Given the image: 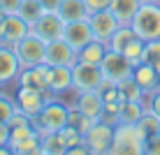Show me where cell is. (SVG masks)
<instances>
[{"instance_id": "cell-1", "label": "cell", "mask_w": 160, "mask_h": 155, "mask_svg": "<svg viewBox=\"0 0 160 155\" xmlns=\"http://www.w3.org/2000/svg\"><path fill=\"white\" fill-rule=\"evenodd\" d=\"M130 28L139 40H160V2H146L139 5Z\"/></svg>"}, {"instance_id": "cell-2", "label": "cell", "mask_w": 160, "mask_h": 155, "mask_svg": "<svg viewBox=\"0 0 160 155\" xmlns=\"http://www.w3.org/2000/svg\"><path fill=\"white\" fill-rule=\"evenodd\" d=\"M144 134L137 125L116 123L114 125V143L109 153H123V155H142L144 153Z\"/></svg>"}, {"instance_id": "cell-3", "label": "cell", "mask_w": 160, "mask_h": 155, "mask_svg": "<svg viewBox=\"0 0 160 155\" xmlns=\"http://www.w3.org/2000/svg\"><path fill=\"white\" fill-rule=\"evenodd\" d=\"M68 114H70V107H65L63 102L58 99H49L44 104V109L32 118V125L37 127L40 134H47V132H58L68 125Z\"/></svg>"}, {"instance_id": "cell-4", "label": "cell", "mask_w": 160, "mask_h": 155, "mask_svg": "<svg viewBox=\"0 0 160 155\" xmlns=\"http://www.w3.org/2000/svg\"><path fill=\"white\" fill-rule=\"evenodd\" d=\"M40 132H37L35 125H19V127H9V151L14 155H35L42 153L40 146Z\"/></svg>"}, {"instance_id": "cell-5", "label": "cell", "mask_w": 160, "mask_h": 155, "mask_svg": "<svg viewBox=\"0 0 160 155\" xmlns=\"http://www.w3.org/2000/svg\"><path fill=\"white\" fill-rule=\"evenodd\" d=\"M14 51L19 56L21 70L23 67H35V65H42L47 60V42L42 37H37L35 32H28L19 44H14Z\"/></svg>"}, {"instance_id": "cell-6", "label": "cell", "mask_w": 160, "mask_h": 155, "mask_svg": "<svg viewBox=\"0 0 160 155\" xmlns=\"http://www.w3.org/2000/svg\"><path fill=\"white\" fill-rule=\"evenodd\" d=\"M114 143V125L104 123V120L98 118L95 123L91 125V130L84 132V146L88 148V153L93 155H104L109 153Z\"/></svg>"}, {"instance_id": "cell-7", "label": "cell", "mask_w": 160, "mask_h": 155, "mask_svg": "<svg viewBox=\"0 0 160 155\" xmlns=\"http://www.w3.org/2000/svg\"><path fill=\"white\" fill-rule=\"evenodd\" d=\"M51 97L53 95L49 90H40V88H30V86H16V97L14 99H16V109H21L30 118H35Z\"/></svg>"}, {"instance_id": "cell-8", "label": "cell", "mask_w": 160, "mask_h": 155, "mask_svg": "<svg viewBox=\"0 0 160 155\" xmlns=\"http://www.w3.org/2000/svg\"><path fill=\"white\" fill-rule=\"evenodd\" d=\"M104 81L100 65H91V63H77L72 65V90L84 93V90H98L100 84Z\"/></svg>"}, {"instance_id": "cell-9", "label": "cell", "mask_w": 160, "mask_h": 155, "mask_svg": "<svg viewBox=\"0 0 160 155\" xmlns=\"http://www.w3.org/2000/svg\"><path fill=\"white\" fill-rule=\"evenodd\" d=\"M100 72H102V76L107 81L121 84L123 79L132 76V65H130V60L125 58L121 51H112V49H107V53H104V58L100 63Z\"/></svg>"}, {"instance_id": "cell-10", "label": "cell", "mask_w": 160, "mask_h": 155, "mask_svg": "<svg viewBox=\"0 0 160 155\" xmlns=\"http://www.w3.org/2000/svg\"><path fill=\"white\" fill-rule=\"evenodd\" d=\"M63 30H65V21L58 16V12H44L40 19L30 26V32H35V35L42 37L44 42H51V40L63 37Z\"/></svg>"}, {"instance_id": "cell-11", "label": "cell", "mask_w": 160, "mask_h": 155, "mask_svg": "<svg viewBox=\"0 0 160 155\" xmlns=\"http://www.w3.org/2000/svg\"><path fill=\"white\" fill-rule=\"evenodd\" d=\"M88 23H91V30H93V37L95 40H100L107 44L109 42V37L116 32L118 28V21H116V16H114L109 9H102V12H95V14H91L88 16Z\"/></svg>"}, {"instance_id": "cell-12", "label": "cell", "mask_w": 160, "mask_h": 155, "mask_svg": "<svg viewBox=\"0 0 160 155\" xmlns=\"http://www.w3.org/2000/svg\"><path fill=\"white\" fill-rule=\"evenodd\" d=\"M47 90L51 95H63L65 90H72V67L70 65H49Z\"/></svg>"}, {"instance_id": "cell-13", "label": "cell", "mask_w": 160, "mask_h": 155, "mask_svg": "<svg viewBox=\"0 0 160 155\" xmlns=\"http://www.w3.org/2000/svg\"><path fill=\"white\" fill-rule=\"evenodd\" d=\"M63 40L68 42L70 46L74 49V51H79L81 46H86V44L93 40V30H91V23H88V19L70 21V23H65Z\"/></svg>"}, {"instance_id": "cell-14", "label": "cell", "mask_w": 160, "mask_h": 155, "mask_svg": "<svg viewBox=\"0 0 160 155\" xmlns=\"http://www.w3.org/2000/svg\"><path fill=\"white\" fill-rule=\"evenodd\" d=\"M44 63L47 65H70L72 67L77 63V51L63 37H58V40L47 42V60Z\"/></svg>"}, {"instance_id": "cell-15", "label": "cell", "mask_w": 160, "mask_h": 155, "mask_svg": "<svg viewBox=\"0 0 160 155\" xmlns=\"http://www.w3.org/2000/svg\"><path fill=\"white\" fill-rule=\"evenodd\" d=\"M30 32V26L21 19L19 14H7L2 23V35H0V44H7V46H14L23 40Z\"/></svg>"}, {"instance_id": "cell-16", "label": "cell", "mask_w": 160, "mask_h": 155, "mask_svg": "<svg viewBox=\"0 0 160 155\" xmlns=\"http://www.w3.org/2000/svg\"><path fill=\"white\" fill-rule=\"evenodd\" d=\"M19 72H21V63L16 51L7 44H0V86L16 81Z\"/></svg>"}, {"instance_id": "cell-17", "label": "cell", "mask_w": 160, "mask_h": 155, "mask_svg": "<svg viewBox=\"0 0 160 155\" xmlns=\"http://www.w3.org/2000/svg\"><path fill=\"white\" fill-rule=\"evenodd\" d=\"M47 72L49 65H35V67H23L16 76V86H30V88H40V90H47Z\"/></svg>"}, {"instance_id": "cell-18", "label": "cell", "mask_w": 160, "mask_h": 155, "mask_svg": "<svg viewBox=\"0 0 160 155\" xmlns=\"http://www.w3.org/2000/svg\"><path fill=\"white\" fill-rule=\"evenodd\" d=\"M77 109H79L84 116H93V118H100L102 107H104V99L100 95V90H84V93H77Z\"/></svg>"}, {"instance_id": "cell-19", "label": "cell", "mask_w": 160, "mask_h": 155, "mask_svg": "<svg viewBox=\"0 0 160 155\" xmlns=\"http://www.w3.org/2000/svg\"><path fill=\"white\" fill-rule=\"evenodd\" d=\"M132 79L137 81L142 88H144V93H153L156 88L160 86V76H158V70L153 67V65L148 63H139L132 67Z\"/></svg>"}, {"instance_id": "cell-20", "label": "cell", "mask_w": 160, "mask_h": 155, "mask_svg": "<svg viewBox=\"0 0 160 155\" xmlns=\"http://www.w3.org/2000/svg\"><path fill=\"white\" fill-rule=\"evenodd\" d=\"M139 0H112L109 2V12L116 16V21L121 26H130L135 19L137 9H139Z\"/></svg>"}, {"instance_id": "cell-21", "label": "cell", "mask_w": 160, "mask_h": 155, "mask_svg": "<svg viewBox=\"0 0 160 155\" xmlns=\"http://www.w3.org/2000/svg\"><path fill=\"white\" fill-rule=\"evenodd\" d=\"M104 53H107V44L93 37V40L88 42L86 46H81L79 51H77V60H79V63L100 65V63H102V58H104Z\"/></svg>"}, {"instance_id": "cell-22", "label": "cell", "mask_w": 160, "mask_h": 155, "mask_svg": "<svg viewBox=\"0 0 160 155\" xmlns=\"http://www.w3.org/2000/svg\"><path fill=\"white\" fill-rule=\"evenodd\" d=\"M58 16L65 21V23L88 19L86 2H84V0H63V2H60V7H58Z\"/></svg>"}, {"instance_id": "cell-23", "label": "cell", "mask_w": 160, "mask_h": 155, "mask_svg": "<svg viewBox=\"0 0 160 155\" xmlns=\"http://www.w3.org/2000/svg\"><path fill=\"white\" fill-rule=\"evenodd\" d=\"M118 90H121V97H123V102H144V97H146L144 88L137 84L132 76H128V79L121 81V84H118Z\"/></svg>"}, {"instance_id": "cell-24", "label": "cell", "mask_w": 160, "mask_h": 155, "mask_svg": "<svg viewBox=\"0 0 160 155\" xmlns=\"http://www.w3.org/2000/svg\"><path fill=\"white\" fill-rule=\"evenodd\" d=\"M144 111H146V104L144 102H123L121 114H118V123L137 125V123H139V118L144 116Z\"/></svg>"}, {"instance_id": "cell-25", "label": "cell", "mask_w": 160, "mask_h": 155, "mask_svg": "<svg viewBox=\"0 0 160 155\" xmlns=\"http://www.w3.org/2000/svg\"><path fill=\"white\" fill-rule=\"evenodd\" d=\"M40 146H42V153H47V155H65L68 153V148H65V143H63L58 132H47V134H42Z\"/></svg>"}, {"instance_id": "cell-26", "label": "cell", "mask_w": 160, "mask_h": 155, "mask_svg": "<svg viewBox=\"0 0 160 155\" xmlns=\"http://www.w3.org/2000/svg\"><path fill=\"white\" fill-rule=\"evenodd\" d=\"M16 14H19L28 26H32L44 14V7H42L40 0H21V7H19V12H16Z\"/></svg>"}, {"instance_id": "cell-27", "label": "cell", "mask_w": 160, "mask_h": 155, "mask_svg": "<svg viewBox=\"0 0 160 155\" xmlns=\"http://www.w3.org/2000/svg\"><path fill=\"white\" fill-rule=\"evenodd\" d=\"M132 37H137V35H135V30H132L130 26H118L116 32L109 37L107 49H112V51H123V49L128 46V42L132 40Z\"/></svg>"}, {"instance_id": "cell-28", "label": "cell", "mask_w": 160, "mask_h": 155, "mask_svg": "<svg viewBox=\"0 0 160 155\" xmlns=\"http://www.w3.org/2000/svg\"><path fill=\"white\" fill-rule=\"evenodd\" d=\"M137 127H139V132L144 134V139H148V137H153V134H158V132H160V118L146 109L144 116L139 118V123H137Z\"/></svg>"}, {"instance_id": "cell-29", "label": "cell", "mask_w": 160, "mask_h": 155, "mask_svg": "<svg viewBox=\"0 0 160 155\" xmlns=\"http://www.w3.org/2000/svg\"><path fill=\"white\" fill-rule=\"evenodd\" d=\"M144 44H146L144 40H139V37H132V40L128 42V46H125L123 51H121L125 58L130 60V65H132V67L142 63V56H144Z\"/></svg>"}, {"instance_id": "cell-30", "label": "cell", "mask_w": 160, "mask_h": 155, "mask_svg": "<svg viewBox=\"0 0 160 155\" xmlns=\"http://www.w3.org/2000/svg\"><path fill=\"white\" fill-rule=\"evenodd\" d=\"M142 63H148V65H153L156 70H160V40H148L144 44Z\"/></svg>"}, {"instance_id": "cell-31", "label": "cell", "mask_w": 160, "mask_h": 155, "mask_svg": "<svg viewBox=\"0 0 160 155\" xmlns=\"http://www.w3.org/2000/svg\"><path fill=\"white\" fill-rule=\"evenodd\" d=\"M58 134H60V139H63L65 148H72L77 143H84V134H81L74 125H65L63 130H58Z\"/></svg>"}, {"instance_id": "cell-32", "label": "cell", "mask_w": 160, "mask_h": 155, "mask_svg": "<svg viewBox=\"0 0 160 155\" xmlns=\"http://www.w3.org/2000/svg\"><path fill=\"white\" fill-rule=\"evenodd\" d=\"M16 111V99L9 97L7 93H0V123H7Z\"/></svg>"}, {"instance_id": "cell-33", "label": "cell", "mask_w": 160, "mask_h": 155, "mask_svg": "<svg viewBox=\"0 0 160 155\" xmlns=\"http://www.w3.org/2000/svg\"><path fill=\"white\" fill-rule=\"evenodd\" d=\"M144 104H146V109H148V111H151V114H156L158 118H160V86H158L153 93H146Z\"/></svg>"}, {"instance_id": "cell-34", "label": "cell", "mask_w": 160, "mask_h": 155, "mask_svg": "<svg viewBox=\"0 0 160 155\" xmlns=\"http://www.w3.org/2000/svg\"><path fill=\"white\" fill-rule=\"evenodd\" d=\"M144 153L146 155H160V132L153 137H148L144 141Z\"/></svg>"}, {"instance_id": "cell-35", "label": "cell", "mask_w": 160, "mask_h": 155, "mask_svg": "<svg viewBox=\"0 0 160 155\" xmlns=\"http://www.w3.org/2000/svg\"><path fill=\"white\" fill-rule=\"evenodd\" d=\"M86 2V9H88V16L95 14V12H102V9H109V2L112 0H84Z\"/></svg>"}, {"instance_id": "cell-36", "label": "cell", "mask_w": 160, "mask_h": 155, "mask_svg": "<svg viewBox=\"0 0 160 155\" xmlns=\"http://www.w3.org/2000/svg\"><path fill=\"white\" fill-rule=\"evenodd\" d=\"M0 7L5 14H16L21 7V0H0Z\"/></svg>"}, {"instance_id": "cell-37", "label": "cell", "mask_w": 160, "mask_h": 155, "mask_svg": "<svg viewBox=\"0 0 160 155\" xmlns=\"http://www.w3.org/2000/svg\"><path fill=\"white\" fill-rule=\"evenodd\" d=\"M40 2H42L44 12H58V7H60L63 0H40Z\"/></svg>"}, {"instance_id": "cell-38", "label": "cell", "mask_w": 160, "mask_h": 155, "mask_svg": "<svg viewBox=\"0 0 160 155\" xmlns=\"http://www.w3.org/2000/svg\"><path fill=\"white\" fill-rule=\"evenodd\" d=\"M7 141H9V125L0 123V146H7Z\"/></svg>"}, {"instance_id": "cell-39", "label": "cell", "mask_w": 160, "mask_h": 155, "mask_svg": "<svg viewBox=\"0 0 160 155\" xmlns=\"http://www.w3.org/2000/svg\"><path fill=\"white\" fill-rule=\"evenodd\" d=\"M142 5H146V2H160V0H139Z\"/></svg>"}, {"instance_id": "cell-40", "label": "cell", "mask_w": 160, "mask_h": 155, "mask_svg": "<svg viewBox=\"0 0 160 155\" xmlns=\"http://www.w3.org/2000/svg\"><path fill=\"white\" fill-rule=\"evenodd\" d=\"M158 76H160V70H158Z\"/></svg>"}]
</instances>
